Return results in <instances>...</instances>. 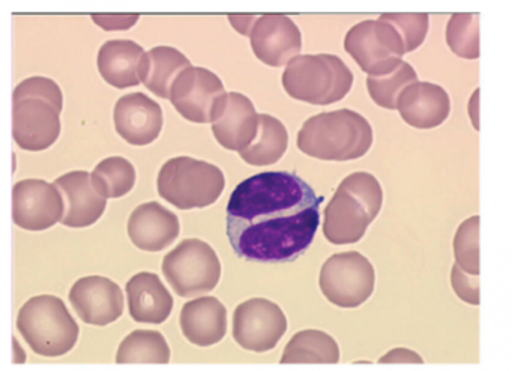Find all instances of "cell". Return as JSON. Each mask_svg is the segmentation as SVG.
Segmentation results:
<instances>
[{"instance_id":"obj_1","label":"cell","mask_w":512,"mask_h":371,"mask_svg":"<svg viewBox=\"0 0 512 371\" xmlns=\"http://www.w3.org/2000/svg\"><path fill=\"white\" fill-rule=\"evenodd\" d=\"M323 197L290 172H265L238 185L227 203V236L248 262H295L313 244Z\"/></svg>"},{"instance_id":"obj_2","label":"cell","mask_w":512,"mask_h":371,"mask_svg":"<svg viewBox=\"0 0 512 371\" xmlns=\"http://www.w3.org/2000/svg\"><path fill=\"white\" fill-rule=\"evenodd\" d=\"M64 95L47 77H31L14 91V140L29 152L49 149L61 134Z\"/></svg>"},{"instance_id":"obj_3","label":"cell","mask_w":512,"mask_h":371,"mask_svg":"<svg viewBox=\"0 0 512 371\" xmlns=\"http://www.w3.org/2000/svg\"><path fill=\"white\" fill-rule=\"evenodd\" d=\"M299 151L322 161H352L364 157L373 145L370 122L349 109L320 113L302 125Z\"/></svg>"},{"instance_id":"obj_4","label":"cell","mask_w":512,"mask_h":371,"mask_svg":"<svg viewBox=\"0 0 512 371\" xmlns=\"http://www.w3.org/2000/svg\"><path fill=\"white\" fill-rule=\"evenodd\" d=\"M383 191L371 173L356 172L338 185L325 209L323 235L334 245L361 241L382 209Z\"/></svg>"},{"instance_id":"obj_5","label":"cell","mask_w":512,"mask_h":371,"mask_svg":"<svg viewBox=\"0 0 512 371\" xmlns=\"http://www.w3.org/2000/svg\"><path fill=\"white\" fill-rule=\"evenodd\" d=\"M26 343L37 355L58 358L74 349L80 328L58 296L40 295L29 299L17 316Z\"/></svg>"},{"instance_id":"obj_6","label":"cell","mask_w":512,"mask_h":371,"mask_svg":"<svg viewBox=\"0 0 512 371\" xmlns=\"http://www.w3.org/2000/svg\"><path fill=\"white\" fill-rule=\"evenodd\" d=\"M283 86L293 100L314 106H329L349 94L353 74L338 56H298L287 65Z\"/></svg>"},{"instance_id":"obj_7","label":"cell","mask_w":512,"mask_h":371,"mask_svg":"<svg viewBox=\"0 0 512 371\" xmlns=\"http://www.w3.org/2000/svg\"><path fill=\"white\" fill-rule=\"evenodd\" d=\"M157 185L164 200L175 208L188 211L217 202L226 187V178L214 164L178 157L161 167Z\"/></svg>"},{"instance_id":"obj_8","label":"cell","mask_w":512,"mask_h":371,"mask_svg":"<svg viewBox=\"0 0 512 371\" xmlns=\"http://www.w3.org/2000/svg\"><path fill=\"white\" fill-rule=\"evenodd\" d=\"M344 49L368 76H386L409 53L406 41L385 16L365 20L347 32Z\"/></svg>"},{"instance_id":"obj_9","label":"cell","mask_w":512,"mask_h":371,"mask_svg":"<svg viewBox=\"0 0 512 371\" xmlns=\"http://www.w3.org/2000/svg\"><path fill=\"white\" fill-rule=\"evenodd\" d=\"M163 274L181 298L205 295L220 283L221 263L211 245L185 239L163 260Z\"/></svg>"},{"instance_id":"obj_10","label":"cell","mask_w":512,"mask_h":371,"mask_svg":"<svg viewBox=\"0 0 512 371\" xmlns=\"http://www.w3.org/2000/svg\"><path fill=\"white\" fill-rule=\"evenodd\" d=\"M319 286L331 304L356 308L373 295L376 271L358 251L334 254L320 269Z\"/></svg>"},{"instance_id":"obj_11","label":"cell","mask_w":512,"mask_h":371,"mask_svg":"<svg viewBox=\"0 0 512 371\" xmlns=\"http://www.w3.org/2000/svg\"><path fill=\"white\" fill-rule=\"evenodd\" d=\"M227 92L217 74L191 67L176 80L170 94L179 115L194 124H214L227 101Z\"/></svg>"},{"instance_id":"obj_12","label":"cell","mask_w":512,"mask_h":371,"mask_svg":"<svg viewBox=\"0 0 512 371\" xmlns=\"http://www.w3.org/2000/svg\"><path fill=\"white\" fill-rule=\"evenodd\" d=\"M232 332L242 349L269 352L277 347L287 332L286 314L269 299H248L233 313Z\"/></svg>"},{"instance_id":"obj_13","label":"cell","mask_w":512,"mask_h":371,"mask_svg":"<svg viewBox=\"0 0 512 371\" xmlns=\"http://www.w3.org/2000/svg\"><path fill=\"white\" fill-rule=\"evenodd\" d=\"M14 223L29 232H43L61 223L64 197L55 184L43 179H25L14 185Z\"/></svg>"},{"instance_id":"obj_14","label":"cell","mask_w":512,"mask_h":371,"mask_svg":"<svg viewBox=\"0 0 512 371\" xmlns=\"http://www.w3.org/2000/svg\"><path fill=\"white\" fill-rule=\"evenodd\" d=\"M251 49L263 64L283 67L298 58L302 50V35L298 26L283 14L254 17L247 34Z\"/></svg>"},{"instance_id":"obj_15","label":"cell","mask_w":512,"mask_h":371,"mask_svg":"<svg viewBox=\"0 0 512 371\" xmlns=\"http://www.w3.org/2000/svg\"><path fill=\"white\" fill-rule=\"evenodd\" d=\"M68 298L77 316L88 325L107 326L124 314V293L121 287L101 275L77 280Z\"/></svg>"},{"instance_id":"obj_16","label":"cell","mask_w":512,"mask_h":371,"mask_svg":"<svg viewBox=\"0 0 512 371\" xmlns=\"http://www.w3.org/2000/svg\"><path fill=\"white\" fill-rule=\"evenodd\" d=\"M115 128L119 136L133 146L151 145L163 130V109L145 94L125 95L116 103Z\"/></svg>"},{"instance_id":"obj_17","label":"cell","mask_w":512,"mask_h":371,"mask_svg":"<svg viewBox=\"0 0 512 371\" xmlns=\"http://www.w3.org/2000/svg\"><path fill=\"white\" fill-rule=\"evenodd\" d=\"M56 187L64 197L65 214L61 223L67 227L92 226L103 217L107 199L98 193L88 172H71L56 179Z\"/></svg>"},{"instance_id":"obj_18","label":"cell","mask_w":512,"mask_h":371,"mask_svg":"<svg viewBox=\"0 0 512 371\" xmlns=\"http://www.w3.org/2000/svg\"><path fill=\"white\" fill-rule=\"evenodd\" d=\"M181 224L178 217L157 202L134 209L128 220V236L139 250L158 253L178 239Z\"/></svg>"},{"instance_id":"obj_19","label":"cell","mask_w":512,"mask_h":371,"mask_svg":"<svg viewBox=\"0 0 512 371\" xmlns=\"http://www.w3.org/2000/svg\"><path fill=\"white\" fill-rule=\"evenodd\" d=\"M397 110L410 127L431 130L448 119L451 101L442 86L416 82L401 94Z\"/></svg>"},{"instance_id":"obj_20","label":"cell","mask_w":512,"mask_h":371,"mask_svg":"<svg viewBox=\"0 0 512 371\" xmlns=\"http://www.w3.org/2000/svg\"><path fill=\"white\" fill-rule=\"evenodd\" d=\"M259 116L245 95L230 92L220 116L212 124L215 140L229 151H244L259 133Z\"/></svg>"},{"instance_id":"obj_21","label":"cell","mask_w":512,"mask_h":371,"mask_svg":"<svg viewBox=\"0 0 512 371\" xmlns=\"http://www.w3.org/2000/svg\"><path fill=\"white\" fill-rule=\"evenodd\" d=\"M179 325L184 337L194 346H214L227 332L226 307L214 296H200L182 307Z\"/></svg>"},{"instance_id":"obj_22","label":"cell","mask_w":512,"mask_h":371,"mask_svg":"<svg viewBox=\"0 0 512 371\" xmlns=\"http://www.w3.org/2000/svg\"><path fill=\"white\" fill-rule=\"evenodd\" d=\"M130 316L139 323L160 325L173 311L172 295L157 274L139 272L127 283Z\"/></svg>"},{"instance_id":"obj_23","label":"cell","mask_w":512,"mask_h":371,"mask_svg":"<svg viewBox=\"0 0 512 371\" xmlns=\"http://www.w3.org/2000/svg\"><path fill=\"white\" fill-rule=\"evenodd\" d=\"M143 56L142 46L134 41H107L98 53V71L113 88H133L142 83L139 71Z\"/></svg>"},{"instance_id":"obj_24","label":"cell","mask_w":512,"mask_h":371,"mask_svg":"<svg viewBox=\"0 0 512 371\" xmlns=\"http://www.w3.org/2000/svg\"><path fill=\"white\" fill-rule=\"evenodd\" d=\"M188 68H191V62L184 53L173 47L160 46L145 53L139 76L152 94L170 100L173 85Z\"/></svg>"},{"instance_id":"obj_25","label":"cell","mask_w":512,"mask_h":371,"mask_svg":"<svg viewBox=\"0 0 512 371\" xmlns=\"http://www.w3.org/2000/svg\"><path fill=\"white\" fill-rule=\"evenodd\" d=\"M340 347L337 341L319 329L296 332L286 344L281 364H337Z\"/></svg>"},{"instance_id":"obj_26","label":"cell","mask_w":512,"mask_h":371,"mask_svg":"<svg viewBox=\"0 0 512 371\" xmlns=\"http://www.w3.org/2000/svg\"><path fill=\"white\" fill-rule=\"evenodd\" d=\"M289 134L283 122L271 115L259 116V133L254 142L239 152L242 160L251 166H271L286 154Z\"/></svg>"},{"instance_id":"obj_27","label":"cell","mask_w":512,"mask_h":371,"mask_svg":"<svg viewBox=\"0 0 512 371\" xmlns=\"http://www.w3.org/2000/svg\"><path fill=\"white\" fill-rule=\"evenodd\" d=\"M169 343L161 332L137 331L128 334L119 344L116 352L118 364H169Z\"/></svg>"},{"instance_id":"obj_28","label":"cell","mask_w":512,"mask_h":371,"mask_svg":"<svg viewBox=\"0 0 512 371\" xmlns=\"http://www.w3.org/2000/svg\"><path fill=\"white\" fill-rule=\"evenodd\" d=\"M91 176L98 193L106 199L127 196L136 185V169L130 161L122 157L101 161Z\"/></svg>"},{"instance_id":"obj_29","label":"cell","mask_w":512,"mask_h":371,"mask_svg":"<svg viewBox=\"0 0 512 371\" xmlns=\"http://www.w3.org/2000/svg\"><path fill=\"white\" fill-rule=\"evenodd\" d=\"M418 82V74L412 65L401 62L392 73L386 76L367 77V89L371 100L386 110H397L401 94L413 83Z\"/></svg>"},{"instance_id":"obj_30","label":"cell","mask_w":512,"mask_h":371,"mask_svg":"<svg viewBox=\"0 0 512 371\" xmlns=\"http://www.w3.org/2000/svg\"><path fill=\"white\" fill-rule=\"evenodd\" d=\"M446 43L452 53L463 59H478L479 14H452L446 28Z\"/></svg>"},{"instance_id":"obj_31","label":"cell","mask_w":512,"mask_h":371,"mask_svg":"<svg viewBox=\"0 0 512 371\" xmlns=\"http://www.w3.org/2000/svg\"><path fill=\"white\" fill-rule=\"evenodd\" d=\"M479 221V215L463 221L454 238L455 265L475 277H479Z\"/></svg>"},{"instance_id":"obj_32","label":"cell","mask_w":512,"mask_h":371,"mask_svg":"<svg viewBox=\"0 0 512 371\" xmlns=\"http://www.w3.org/2000/svg\"><path fill=\"white\" fill-rule=\"evenodd\" d=\"M389 22L394 23L395 28L403 35L406 41L407 50H413L421 47L425 37L428 34V25L430 17L427 14H383Z\"/></svg>"},{"instance_id":"obj_33","label":"cell","mask_w":512,"mask_h":371,"mask_svg":"<svg viewBox=\"0 0 512 371\" xmlns=\"http://www.w3.org/2000/svg\"><path fill=\"white\" fill-rule=\"evenodd\" d=\"M451 286L461 301L478 307L481 302L479 299V277L466 274L460 266L454 265L451 269Z\"/></svg>"},{"instance_id":"obj_34","label":"cell","mask_w":512,"mask_h":371,"mask_svg":"<svg viewBox=\"0 0 512 371\" xmlns=\"http://www.w3.org/2000/svg\"><path fill=\"white\" fill-rule=\"evenodd\" d=\"M92 20L104 31H127L131 26L136 25L139 16L127 14V16H115V14H94Z\"/></svg>"},{"instance_id":"obj_35","label":"cell","mask_w":512,"mask_h":371,"mask_svg":"<svg viewBox=\"0 0 512 371\" xmlns=\"http://www.w3.org/2000/svg\"><path fill=\"white\" fill-rule=\"evenodd\" d=\"M380 364H424V359L418 352L406 347H397L379 359Z\"/></svg>"},{"instance_id":"obj_36","label":"cell","mask_w":512,"mask_h":371,"mask_svg":"<svg viewBox=\"0 0 512 371\" xmlns=\"http://www.w3.org/2000/svg\"><path fill=\"white\" fill-rule=\"evenodd\" d=\"M14 346H16V358H14V362L16 364H22V362L26 361V353H20L19 341L14 338Z\"/></svg>"}]
</instances>
